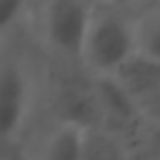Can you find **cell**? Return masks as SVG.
<instances>
[{"label": "cell", "instance_id": "obj_1", "mask_svg": "<svg viewBox=\"0 0 160 160\" xmlns=\"http://www.w3.org/2000/svg\"><path fill=\"white\" fill-rule=\"evenodd\" d=\"M134 50V17L111 0H92L80 64L87 66L92 75L111 73Z\"/></svg>", "mask_w": 160, "mask_h": 160}, {"label": "cell", "instance_id": "obj_2", "mask_svg": "<svg viewBox=\"0 0 160 160\" xmlns=\"http://www.w3.org/2000/svg\"><path fill=\"white\" fill-rule=\"evenodd\" d=\"M35 33L57 59L80 61L92 0H33Z\"/></svg>", "mask_w": 160, "mask_h": 160}, {"label": "cell", "instance_id": "obj_3", "mask_svg": "<svg viewBox=\"0 0 160 160\" xmlns=\"http://www.w3.org/2000/svg\"><path fill=\"white\" fill-rule=\"evenodd\" d=\"M35 99V78L21 54H0V146L24 132Z\"/></svg>", "mask_w": 160, "mask_h": 160}, {"label": "cell", "instance_id": "obj_4", "mask_svg": "<svg viewBox=\"0 0 160 160\" xmlns=\"http://www.w3.org/2000/svg\"><path fill=\"white\" fill-rule=\"evenodd\" d=\"M111 75L141 106L160 87V59L134 50L111 71Z\"/></svg>", "mask_w": 160, "mask_h": 160}, {"label": "cell", "instance_id": "obj_5", "mask_svg": "<svg viewBox=\"0 0 160 160\" xmlns=\"http://www.w3.org/2000/svg\"><path fill=\"white\" fill-rule=\"evenodd\" d=\"M92 104L106 120L115 125H127L141 118V108L122 87L115 82L111 73H94Z\"/></svg>", "mask_w": 160, "mask_h": 160}, {"label": "cell", "instance_id": "obj_6", "mask_svg": "<svg viewBox=\"0 0 160 160\" xmlns=\"http://www.w3.org/2000/svg\"><path fill=\"white\" fill-rule=\"evenodd\" d=\"M87 141H90V132L85 122L66 118L52 127V132L45 137L40 155L47 160H80L87 151Z\"/></svg>", "mask_w": 160, "mask_h": 160}, {"label": "cell", "instance_id": "obj_7", "mask_svg": "<svg viewBox=\"0 0 160 160\" xmlns=\"http://www.w3.org/2000/svg\"><path fill=\"white\" fill-rule=\"evenodd\" d=\"M134 45L139 52L160 59V7L134 17Z\"/></svg>", "mask_w": 160, "mask_h": 160}, {"label": "cell", "instance_id": "obj_8", "mask_svg": "<svg viewBox=\"0 0 160 160\" xmlns=\"http://www.w3.org/2000/svg\"><path fill=\"white\" fill-rule=\"evenodd\" d=\"M33 0H0V42L19 26Z\"/></svg>", "mask_w": 160, "mask_h": 160}, {"label": "cell", "instance_id": "obj_9", "mask_svg": "<svg viewBox=\"0 0 160 160\" xmlns=\"http://www.w3.org/2000/svg\"><path fill=\"white\" fill-rule=\"evenodd\" d=\"M141 108V118L144 120H151V122H158L160 125V87L139 106Z\"/></svg>", "mask_w": 160, "mask_h": 160}]
</instances>
